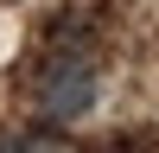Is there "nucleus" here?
<instances>
[{
  "mask_svg": "<svg viewBox=\"0 0 159 153\" xmlns=\"http://www.w3.org/2000/svg\"><path fill=\"white\" fill-rule=\"evenodd\" d=\"M96 109V64L83 51H57L38 70V115L45 121H76Z\"/></svg>",
  "mask_w": 159,
  "mask_h": 153,
  "instance_id": "obj_1",
  "label": "nucleus"
}]
</instances>
